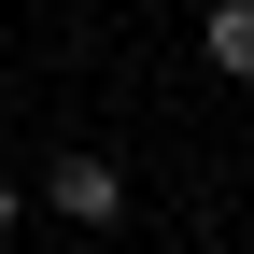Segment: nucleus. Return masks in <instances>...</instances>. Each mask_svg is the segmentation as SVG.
Instances as JSON below:
<instances>
[{"instance_id":"nucleus-1","label":"nucleus","mask_w":254,"mask_h":254,"mask_svg":"<svg viewBox=\"0 0 254 254\" xmlns=\"http://www.w3.org/2000/svg\"><path fill=\"white\" fill-rule=\"evenodd\" d=\"M43 198L71 212V226H113V212H127V170H113V155H57V170H43Z\"/></svg>"},{"instance_id":"nucleus-2","label":"nucleus","mask_w":254,"mask_h":254,"mask_svg":"<svg viewBox=\"0 0 254 254\" xmlns=\"http://www.w3.org/2000/svg\"><path fill=\"white\" fill-rule=\"evenodd\" d=\"M198 57L226 85H254V0H212V14H198Z\"/></svg>"},{"instance_id":"nucleus-3","label":"nucleus","mask_w":254,"mask_h":254,"mask_svg":"<svg viewBox=\"0 0 254 254\" xmlns=\"http://www.w3.org/2000/svg\"><path fill=\"white\" fill-rule=\"evenodd\" d=\"M0 240H14V184H0Z\"/></svg>"}]
</instances>
